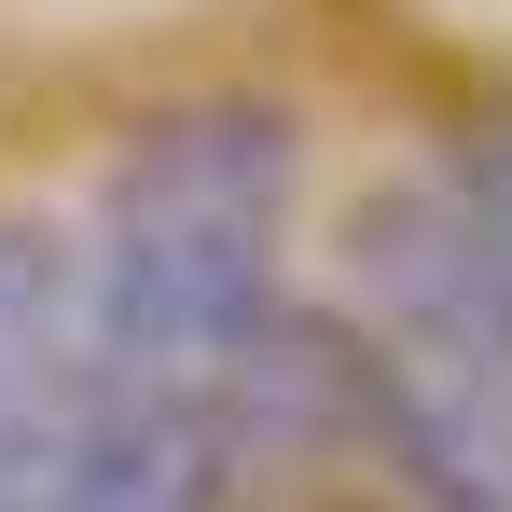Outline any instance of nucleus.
Here are the masks:
<instances>
[{"instance_id":"f03ea898","label":"nucleus","mask_w":512,"mask_h":512,"mask_svg":"<svg viewBox=\"0 0 512 512\" xmlns=\"http://www.w3.org/2000/svg\"><path fill=\"white\" fill-rule=\"evenodd\" d=\"M457 180L485 194V222H499V250H512V111L485 125V139H471V153H457Z\"/></svg>"},{"instance_id":"f257e3e1","label":"nucleus","mask_w":512,"mask_h":512,"mask_svg":"<svg viewBox=\"0 0 512 512\" xmlns=\"http://www.w3.org/2000/svg\"><path fill=\"white\" fill-rule=\"evenodd\" d=\"M291 180L305 139L250 84L153 111L111 180L97 236L70 250L84 277V388H180V402H250L263 333L291 319Z\"/></svg>"}]
</instances>
